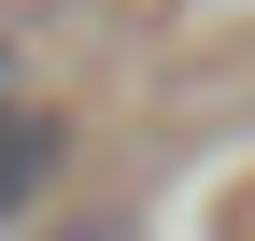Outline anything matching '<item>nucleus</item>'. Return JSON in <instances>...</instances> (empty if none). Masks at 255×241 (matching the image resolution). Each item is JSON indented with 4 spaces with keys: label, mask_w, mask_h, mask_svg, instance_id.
<instances>
[{
    "label": "nucleus",
    "mask_w": 255,
    "mask_h": 241,
    "mask_svg": "<svg viewBox=\"0 0 255 241\" xmlns=\"http://www.w3.org/2000/svg\"><path fill=\"white\" fill-rule=\"evenodd\" d=\"M43 185H57V114L43 100H0V227H14Z\"/></svg>",
    "instance_id": "1"
},
{
    "label": "nucleus",
    "mask_w": 255,
    "mask_h": 241,
    "mask_svg": "<svg viewBox=\"0 0 255 241\" xmlns=\"http://www.w3.org/2000/svg\"><path fill=\"white\" fill-rule=\"evenodd\" d=\"M0 100H14V57H0Z\"/></svg>",
    "instance_id": "2"
},
{
    "label": "nucleus",
    "mask_w": 255,
    "mask_h": 241,
    "mask_svg": "<svg viewBox=\"0 0 255 241\" xmlns=\"http://www.w3.org/2000/svg\"><path fill=\"white\" fill-rule=\"evenodd\" d=\"M71 241H114V227H71Z\"/></svg>",
    "instance_id": "3"
}]
</instances>
